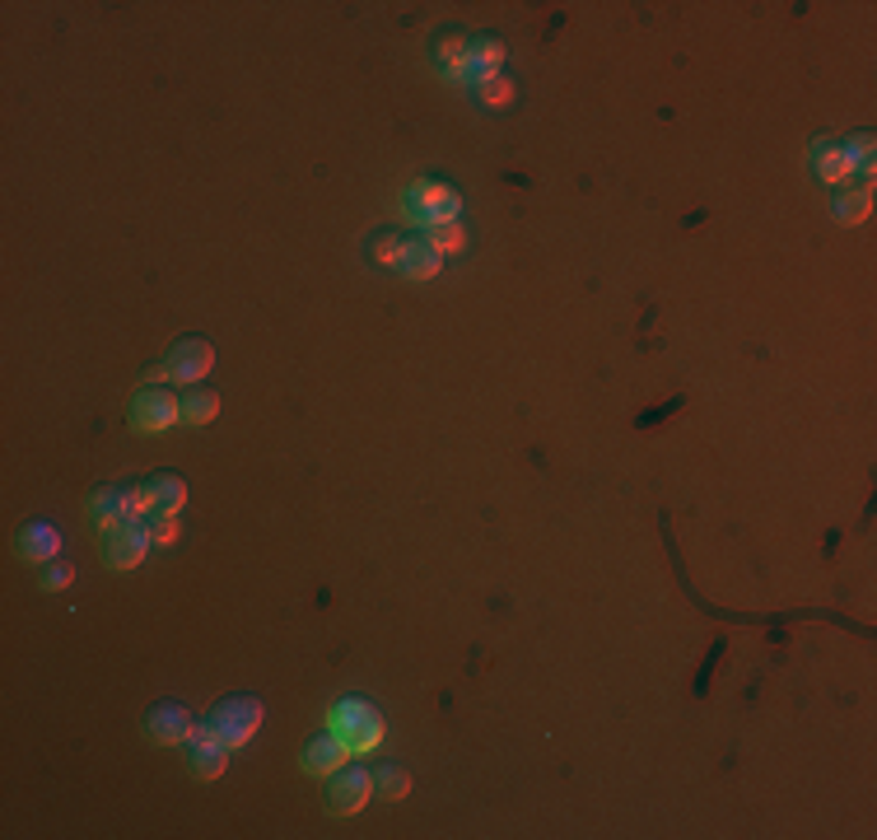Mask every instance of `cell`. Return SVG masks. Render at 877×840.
Instances as JSON below:
<instances>
[{"instance_id":"cell-5","label":"cell","mask_w":877,"mask_h":840,"mask_svg":"<svg viewBox=\"0 0 877 840\" xmlns=\"http://www.w3.org/2000/svg\"><path fill=\"white\" fill-rule=\"evenodd\" d=\"M210 369H216V346H210L206 337H183V341H173V350H168V360H164V374L173 379V383H191L197 388Z\"/></svg>"},{"instance_id":"cell-25","label":"cell","mask_w":877,"mask_h":840,"mask_svg":"<svg viewBox=\"0 0 877 840\" xmlns=\"http://www.w3.org/2000/svg\"><path fill=\"white\" fill-rule=\"evenodd\" d=\"M476 94H481V103L500 108V103H509V99H514V85H509V80H500V75H495V80H491V85H481Z\"/></svg>"},{"instance_id":"cell-8","label":"cell","mask_w":877,"mask_h":840,"mask_svg":"<svg viewBox=\"0 0 877 840\" xmlns=\"http://www.w3.org/2000/svg\"><path fill=\"white\" fill-rule=\"evenodd\" d=\"M150 546H154L150 523H135V519H127L122 527L103 533V556H108L112 570H135V565L150 556Z\"/></svg>"},{"instance_id":"cell-21","label":"cell","mask_w":877,"mask_h":840,"mask_svg":"<svg viewBox=\"0 0 877 840\" xmlns=\"http://www.w3.org/2000/svg\"><path fill=\"white\" fill-rule=\"evenodd\" d=\"M374 794H383V798H393V804H397V798L412 794V775H406L402 766H383L374 775Z\"/></svg>"},{"instance_id":"cell-12","label":"cell","mask_w":877,"mask_h":840,"mask_svg":"<svg viewBox=\"0 0 877 840\" xmlns=\"http://www.w3.org/2000/svg\"><path fill=\"white\" fill-rule=\"evenodd\" d=\"M808 160H812V173L822 183H831V187L849 183V164H845L841 141H835V135H816V141L808 145Z\"/></svg>"},{"instance_id":"cell-2","label":"cell","mask_w":877,"mask_h":840,"mask_svg":"<svg viewBox=\"0 0 877 840\" xmlns=\"http://www.w3.org/2000/svg\"><path fill=\"white\" fill-rule=\"evenodd\" d=\"M331 733L346 742L350 756H360V752H374L383 742V719H379L374 706H364V700H346V706L337 710V719H331Z\"/></svg>"},{"instance_id":"cell-14","label":"cell","mask_w":877,"mask_h":840,"mask_svg":"<svg viewBox=\"0 0 877 840\" xmlns=\"http://www.w3.org/2000/svg\"><path fill=\"white\" fill-rule=\"evenodd\" d=\"M89 519L99 533H112V527H122L131 514H127V486H99V491L89 495Z\"/></svg>"},{"instance_id":"cell-11","label":"cell","mask_w":877,"mask_h":840,"mask_svg":"<svg viewBox=\"0 0 877 840\" xmlns=\"http://www.w3.org/2000/svg\"><path fill=\"white\" fill-rule=\"evenodd\" d=\"M56 552H62V533H56L52 523L33 519V523L19 527V556H24V560H33V565H52V560H56Z\"/></svg>"},{"instance_id":"cell-15","label":"cell","mask_w":877,"mask_h":840,"mask_svg":"<svg viewBox=\"0 0 877 840\" xmlns=\"http://www.w3.org/2000/svg\"><path fill=\"white\" fill-rule=\"evenodd\" d=\"M346 756H350V748L337 738V733H322V738H314L304 748V771L308 775H337L341 766H346Z\"/></svg>"},{"instance_id":"cell-20","label":"cell","mask_w":877,"mask_h":840,"mask_svg":"<svg viewBox=\"0 0 877 840\" xmlns=\"http://www.w3.org/2000/svg\"><path fill=\"white\" fill-rule=\"evenodd\" d=\"M220 416V397L210 388H187L183 393V421L187 425H210Z\"/></svg>"},{"instance_id":"cell-17","label":"cell","mask_w":877,"mask_h":840,"mask_svg":"<svg viewBox=\"0 0 877 840\" xmlns=\"http://www.w3.org/2000/svg\"><path fill=\"white\" fill-rule=\"evenodd\" d=\"M831 210H835V220H841V225H864L868 210H873V192L841 187V192H835V201H831Z\"/></svg>"},{"instance_id":"cell-13","label":"cell","mask_w":877,"mask_h":840,"mask_svg":"<svg viewBox=\"0 0 877 840\" xmlns=\"http://www.w3.org/2000/svg\"><path fill=\"white\" fill-rule=\"evenodd\" d=\"M397 271H402L406 281H435L439 271H443V252L430 239H406V252H402Z\"/></svg>"},{"instance_id":"cell-3","label":"cell","mask_w":877,"mask_h":840,"mask_svg":"<svg viewBox=\"0 0 877 840\" xmlns=\"http://www.w3.org/2000/svg\"><path fill=\"white\" fill-rule=\"evenodd\" d=\"M257 724H262V700L257 696H229V700H220V706L210 710V729H216L229 748L252 742Z\"/></svg>"},{"instance_id":"cell-4","label":"cell","mask_w":877,"mask_h":840,"mask_svg":"<svg viewBox=\"0 0 877 840\" xmlns=\"http://www.w3.org/2000/svg\"><path fill=\"white\" fill-rule=\"evenodd\" d=\"M183 416V397H173L168 388H141L131 402V429L135 435H160V429L178 425Z\"/></svg>"},{"instance_id":"cell-7","label":"cell","mask_w":877,"mask_h":840,"mask_svg":"<svg viewBox=\"0 0 877 840\" xmlns=\"http://www.w3.org/2000/svg\"><path fill=\"white\" fill-rule=\"evenodd\" d=\"M504 56H509V47L500 43L495 33H476L472 43H467V56H462V70H458V85H491L495 75H500V66H504Z\"/></svg>"},{"instance_id":"cell-10","label":"cell","mask_w":877,"mask_h":840,"mask_svg":"<svg viewBox=\"0 0 877 840\" xmlns=\"http://www.w3.org/2000/svg\"><path fill=\"white\" fill-rule=\"evenodd\" d=\"M191 729H197V719L187 714L183 700H160V706L145 714V733L160 742V748H178V742H187Z\"/></svg>"},{"instance_id":"cell-22","label":"cell","mask_w":877,"mask_h":840,"mask_svg":"<svg viewBox=\"0 0 877 840\" xmlns=\"http://www.w3.org/2000/svg\"><path fill=\"white\" fill-rule=\"evenodd\" d=\"M150 537H154V546H173V542H178L183 537V519L178 514H154L150 519Z\"/></svg>"},{"instance_id":"cell-6","label":"cell","mask_w":877,"mask_h":840,"mask_svg":"<svg viewBox=\"0 0 877 840\" xmlns=\"http://www.w3.org/2000/svg\"><path fill=\"white\" fill-rule=\"evenodd\" d=\"M187 766H191V775L197 779H216V775H224V766H229V742L210 729V719H201L197 729L187 733Z\"/></svg>"},{"instance_id":"cell-16","label":"cell","mask_w":877,"mask_h":840,"mask_svg":"<svg viewBox=\"0 0 877 840\" xmlns=\"http://www.w3.org/2000/svg\"><path fill=\"white\" fill-rule=\"evenodd\" d=\"M467 43H472V33H462V29H439L435 33V66L448 75V80H458V70H462V56H467Z\"/></svg>"},{"instance_id":"cell-18","label":"cell","mask_w":877,"mask_h":840,"mask_svg":"<svg viewBox=\"0 0 877 840\" xmlns=\"http://www.w3.org/2000/svg\"><path fill=\"white\" fill-rule=\"evenodd\" d=\"M369 262L374 266H383V271H397V262H402V252H406V239L397 229H379L374 239H369Z\"/></svg>"},{"instance_id":"cell-24","label":"cell","mask_w":877,"mask_h":840,"mask_svg":"<svg viewBox=\"0 0 877 840\" xmlns=\"http://www.w3.org/2000/svg\"><path fill=\"white\" fill-rule=\"evenodd\" d=\"M430 243L439 248V252H458L467 239H462V229H458V220H448V225H435L430 229Z\"/></svg>"},{"instance_id":"cell-19","label":"cell","mask_w":877,"mask_h":840,"mask_svg":"<svg viewBox=\"0 0 877 840\" xmlns=\"http://www.w3.org/2000/svg\"><path fill=\"white\" fill-rule=\"evenodd\" d=\"M150 491H154V504H160L164 514H178L183 504H187V481H183L178 472H160V477H150Z\"/></svg>"},{"instance_id":"cell-9","label":"cell","mask_w":877,"mask_h":840,"mask_svg":"<svg viewBox=\"0 0 877 840\" xmlns=\"http://www.w3.org/2000/svg\"><path fill=\"white\" fill-rule=\"evenodd\" d=\"M369 794H374V775L360 771V766H341L337 775H331V785H327V812L331 817L360 812L369 804Z\"/></svg>"},{"instance_id":"cell-23","label":"cell","mask_w":877,"mask_h":840,"mask_svg":"<svg viewBox=\"0 0 877 840\" xmlns=\"http://www.w3.org/2000/svg\"><path fill=\"white\" fill-rule=\"evenodd\" d=\"M37 583H43L47 593H62V589H70V583H75V570H70V565H62V560H52Z\"/></svg>"},{"instance_id":"cell-1","label":"cell","mask_w":877,"mask_h":840,"mask_svg":"<svg viewBox=\"0 0 877 840\" xmlns=\"http://www.w3.org/2000/svg\"><path fill=\"white\" fill-rule=\"evenodd\" d=\"M406 210H412L416 225L435 229V225L458 220L462 197H458V187H448L439 178H420V183H412V192H406Z\"/></svg>"}]
</instances>
